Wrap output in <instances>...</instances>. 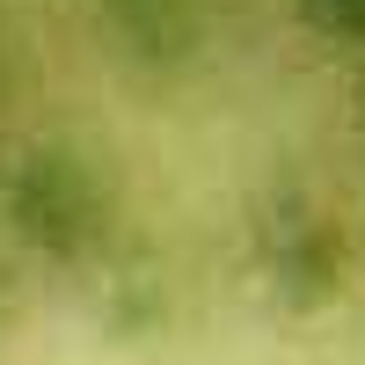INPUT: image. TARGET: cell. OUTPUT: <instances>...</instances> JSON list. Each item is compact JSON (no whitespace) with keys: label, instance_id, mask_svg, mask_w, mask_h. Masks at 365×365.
Segmentation results:
<instances>
[{"label":"cell","instance_id":"6da1fadb","mask_svg":"<svg viewBox=\"0 0 365 365\" xmlns=\"http://www.w3.org/2000/svg\"><path fill=\"white\" fill-rule=\"evenodd\" d=\"M0 220L29 256L88 270L117 249V182L96 154L66 139H37L0 168Z\"/></svg>","mask_w":365,"mask_h":365},{"label":"cell","instance_id":"7a4b0ae2","mask_svg":"<svg viewBox=\"0 0 365 365\" xmlns=\"http://www.w3.org/2000/svg\"><path fill=\"white\" fill-rule=\"evenodd\" d=\"M249 263L278 314H329L351 292V234L314 190H278L256 212Z\"/></svg>","mask_w":365,"mask_h":365},{"label":"cell","instance_id":"3957f363","mask_svg":"<svg viewBox=\"0 0 365 365\" xmlns=\"http://www.w3.org/2000/svg\"><path fill=\"white\" fill-rule=\"evenodd\" d=\"M103 29L117 37L125 58H146V66H175L205 44L212 0H96Z\"/></svg>","mask_w":365,"mask_h":365},{"label":"cell","instance_id":"277c9868","mask_svg":"<svg viewBox=\"0 0 365 365\" xmlns=\"http://www.w3.org/2000/svg\"><path fill=\"white\" fill-rule=\"evenodd\" d=\"M292 8L329 44H365V0H292Z\"/></svg>","mask_w":365,"mask_h":365},{"label":"cell","instance_id":"5b68a950","mask_svg":"<svg viewBox=\"0 0 365 365\" xmlns=\"http://www.w3.org/2000/svg\"><path fill=\"white\" fill-rule=\"evenodd\" d=\"M0 66H8V22H0Z\"/></svg>","mask_w":365,"mask_h":365}]
</instances>
